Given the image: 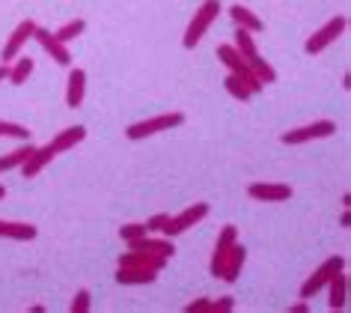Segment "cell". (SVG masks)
<instances>
[{
	"instance_id": "cell-34",
	"label": "cell",
	"mask_w": 351,
	"mask_h": 313,
	"mask_svg": "<svg viewBox=\"0 0 351 313\" xmlns=\"http://www.w3.org/2000/svg\"><path fill=\"white\" fill-rule=\"evenodd\" d=\"M339 224H342V227H348V224H351V215H348V212H342V218H339Z\"/></svg>"
},
{
	"instance_id": "cell-4",
	"label": "cell",
	"mask_w": 351,
	"mask_h": 313,
	"mask_svg": "<svg viewBox=\"0 0 351 313\" xmlns=\"http://www.w3.org/2000/svg\"><path fill=\"white\" fill-rule=\"evenodd\" d=\"M342 268H346V257H328V259H324V263H322V266L315 268V272L301 283V299H304V301H310L315 292H322L324 286H328V281H330L333 275L342 272Z\"/></svg>"
},
{
	"instance_id": "cell-2",
	"label": "cell",
	"mask_w": 351,
	"mask_h": 313,
	"mask_svg": "<svg viewBox=\"0 0 351 313\" xmlns=\"http://www.w3.org/2000/svg\"><path fill=\"white\" fill-rule=\"evenodd\" d=\"M185 123V114L173 111V114H158V117H149V119H140V123L128 126L125 128V137L128 141H143V137H152L158 132H170V128Z\"/></svg>"
},
{
	"instance_id": "cell-12",
	"label": "cell",
	"mask_w": 351,
	"mask_h": 313,
	"mask_svg": "<svg viewBox=\"0 0 351 313\" xmlns=\"http://www.w3.org/2000/svg\"><path fill=\"white\" fill-rule=\"evenodd\" d=\"M84 137H86V128L84 126H72V128H63V132H57L48 141V146H51V152H54V155H60V152L75 150V146L81 143Z\"/></svg>"
},
{
	"instance_id": "cell-3",
	"label": "cell",
	"mask_w": 351,
	"mask_h": 313,
	"mask_svg": "<svg viewBox=\"0 0 351 313\" xmlns=\"http://www.w3.org/2000/svg\"><path fill=\"white\" fill-rule=\"evenodd\" d=\"M346 30H348V15H333L330 21H324L322 27L306 39V45H304L306 54H322V51L330 48L339 36H346Z\"/></svg>"
},
{
	"instance_id": "cell-5",
	"label": "cell",
	"mask_w": 351,
	"mask_h": 313,
	"mask_svg": "<svg viewBox=\"0 0 351 313\" xmlns=\"http://www.w3.org/2000/svg\"><path fill=\"white\" fill-rule=\"evenodd\" d=\"M206 215H208V203H194V206L182 209L179 215H170V221H167V227L161 230V236H167V239L182 236V233H188L191 227H197Z\"/></svg>"
},
{
	"instance_id": "cell-30",
	"label": "cell",
	"mask_w": 351,
	"mask_h": 313,
	"mask_svg": "<svg viewBox=\"0 0 351 313\" xmlns=\"http://www.w3.org/2000/svg\"><path fill=\"white\" fill-rule=\"evenodd\" d=\"M167 221H170V215H167V212H158V215H152V218L146 221V230H149V233H161V230L167 227Z\"/></svg>"
},
{
	"instance_id": "cell-9",
	"label": "cell",
	"mask_w": 351,
	"mask_h": 313,
	"mask_svg": "<svg viewBox=\"0 0 351 313\" xmlns=\"http://www.w3.org/2000/svg\"><path fill=\"white\" fill-rule=\"evenodd\" d=\"M128 251H146V254H158V257H164V259H170L176 254V248H173V239H167V236H152V233H146V236H140L134 242H128Z\"/></svg>"
},
{
	"instance_id": "cell-16",
	"label": "cell",
	"mask_w": 351,
	"mask_h": 313,
	"mask_svg": "<svg viewBox=\"0 0 351 313\" xmlns=\"http://www.w3.org/2000/svg\"><path fill=\"white\" fill-rule=\"evenodd\" d=\"M244 259H247V251H244V245H239V242H235L232 251H230V257L223 259L221 281H226V283H235V281H239V275H241V268H244Z\"/></svg>"
},
{
	"instance_id": "cell-35",
	"label": "cell",
	"mask_w": 351,
	"mask_h": 313,
	"mask_svg": "<svg viewBox=\"0 0 351 313\" xmlns=\"http://www.w3.org/2000/svg\"><path fill=\"white\" fill-rule=\"evenodd\" d=\"M3 194H6V188H3V185H0V200H3Z\"/></svg>"
},
{
	"instance_id": "cell-8",
	"label": "cell",
	"mask_w": 351,
	"mask_h": 313,
	"mask_svg": "<svg viewBox=\"0 0 351 313\" xmlns=\"http://www.w3.org/2000/svg\"><path fill=\"white\" fill-rule=\"evenodd\" d=\"M33 39L39 42L42 48L51 54V60H54L57 66H72V54H69V45L66 42H60L54 33L45 30V27H36V33H33Z\"/></svg>"
},
{
	"instance_id": "cell-28",
	"label": "cell",
	"mask_w": 351,
	"mask_h": 313,
	"mask_svg": "<svg viewBox=\"0 0 351 313\" xmlns=\"http://www.w3.org/2000/svg\"><path fill=\"white\" fill-rule=\"evenodd\" d=\"M146 224H125V227H119V239L122 242H125V245H128V242H134V239H140V236H146Z\"/></svg>"
},
{
	"instance_id": "cell-23",
	"label": "cell",
	"mask_w": 351,
	"mask_h": 313,
	"mask_svg": "<svg viewBox=\"0 0 351 313\" xmlns=\"http://www.w3.org/2000/svg\"><path fill=\"white\" fill-rule=\"evenodd\" d=\"M30 75H33V57H15L6 81H10V84H24Z\"/></svg>"
},
{
	"instance_id": "cell-7",
	"label": "cell",
	"mask_w": 351,
	"mask_h": 313,
	"mask_svg": "<svg viewBox=\"0 0 351 313\" xmlns=\"http://www.w3.org/2000/svg\"><path fill=\"white\" fill-rule=\"evenodd\" d=\"M36 27H39V24L33 21V19H24V21L19 24V27L12 30V36L6 39L3 51H0V60H3V63H12L15 57H21L24 45H27V42L33 39V33H36Z\"/></svg>"
},
{
	"instance_id": "cell-24",
	"label": "cell",
	"mask_w": 351,
	"mask_h": 313,
	"mask_svg": "<svg viewBox=\"0 0 351 313\" xmlns=\"http://www.w3.org/2000/svg\"><path fill=\"white\" fill-rule=\"evenodd\" d=\"M226 93H230L232 95V99H239V102H250V90H247V84H244V78H239V75H226Z\"/></svg>"
},
{
	"instance_id": "cell-33",
	"label": "cell",
	"mask_w": 351,
	"mask_h": 313,
	"mask_svg": "<svg viewBox=\"0 0 351 313\" xmlns=\"http://www.w3.org/2000/svg\"><path fill=\"white\" fill-rule=\"evenodd\" d=\"M10 78V63H0V84Z\"/></svg>"
},
{
	"instance_id": "cell-20",
	"label": "cell",
	"mask_w": 351,
	"mask_h": 313,
	"mask_svg": "<svg viewBox=\"0 0 351 313\" xmlns=\"http://www.w3.org/2000/svg\"><path fill=\"white\" fill-rule=\"evenodd\" d=\"M0 239H12V242H30L36 239V227L24 221H3L0 218Z\"/></svg>"
},
{
	"instance_id": "cell-26",
	"label": "cell",
	"mask_w": 351,
	"mask_h": 313,
	"mask_svg": "<svg viewBox=\"0 0 351 313\" xmlns=\"http://www.w3.org/2000/svg\"><path fill=\"white\" fill-rule=\"evenodd\" d=\"M0 137H10V141H30V132L24 126H19V123H3L0 119Z\"/></svg>"
},
{
	"instance_id": "cell-13",
	"label": "cell",
	"mask_w": 351,
	"mask_h": 313,
	"mask_svg": "<svg viewBox=\"0 0 351 313\" xmlns=\"http://www.w3.org/2000/svg\"><path fill=\"white\" fill-rule=\"evenodd\" d=\"M328 292H330L328 308L330 310H346V304H348V275H346V268L337 272L328 281Z\"/></svg>"
},
{
	"instance_id": "cell-29",
	"label": "cell",
	"mask_w": 351,
	"mask_h": 313,
	"mask_svg": "<svg viewBox=\"0 0 351 313\" xmlns=\"http://www.w3.org/2000/svg\"><path fill=\"white\" fill-rule=\"evenodd\" d=\"M230 310H235L232 295H221L217 301H208V313H230Z\"/></svg>"
},
{
	"instance_id": "cell-18",
	"label": "cell",
	"mask_w": 351,
	"mask_h": 313,
	"mask_svg": "<svg viewBox=\"0 0 351 313\" xmlns=\"http://www.w3.org/2000/svg\"><path fill=\"white\" fill-rule=\"evenodd\" d=\"M155 277H158V272H152V268L119 266V272H117V283H122V286H143V283H152Z\"/></svg>"
},
{
	"instance_id": "cell-15",
	"label": "cell",
	"mask_w": 351,
	"mask_h": 313,
	"mask_svg": "<svg viewBox=\"0 0 351 313\" xmlns=\"http://www.w3.org/2000/svg\"><path fill=\"white\" fill-rule=\"evenodd\" d=\"M51 159H54V152H51V146H48V143H45V146H36L30 159L21 164V176H24V179H36L39 173L51 164Z\"/></svg>"
},
{
	"instance_id": "cell-32",
	"label": "cell",
	"mask_w": 351,
	"mask_h": 313,
	"mask_svg": "<svg viewBox=\"0 0 351 313\" xmlns=\"http://www.w3.org/2000/svg\"><path fill=\"white\" fill-rule=\"evenodd\" d=\"M306 310H310V304H306V301H298V304L289 308V313H306Z\"/></svg>"
},
{
	"instance_id": "cell-31",
	"label": "cell",
	"mask_w": 351,
	"mask_h": 313,
	"mask_svg": "<svg viewBox=\"0 0 351 313\" xmlns=\"http://www.w3.org/2000/svg\"><path fill=\"white\" fill-rule=\"evenodd\" d=\"M208 301H212V299H197V301H191L188 304V313H203V310H208Z\"/></svg>"
},
{
	"instance_id": "cell-11",
	"label": "cell",
	"mask_w": 351,
	"mask_h": 313,
	"mask_svg": "<svg viewBox=\"0 0 351 313\" xmlns=\"http://www.w3.org/2000/svg\"><path fill=\"white\" fill-rule=\"evenodd\" d=\"M235 242H239V230H235L232 224H226V227L221 230V236H217V242H215V254H212V275L215 277H221L223 259L230 257V251H232Z\"/></svg>"
},
{
	"instance_id": "cell-27",
	"label": "cell",
	"mask_w": 351,
	"mask_h": 313,
	"mask_svg": "<svg viewBox=\"0 0 351 313\" xmlns=\"http://www.w3.org/2000/svg\"><path fill=\"white\" fill-rule=\"evenodd\" d=\"M90 308H93V295L86 290H77L72 304H69V310H72V313H90Z\"/></svg>"
},
{
	"instance_id": "cell-21",
	"label": "cell",
	"mask_w": 351,
	"mask_h": 313,
	"mask_svg": "<svg viewBox=\"0 0 351 313\" xmlns=\"http://www.w3.org/2000/svg\"><path fill=\"white\" fill-rule=\"evenodd\" d=\"M232 45H235V51L244 57V63H253V60H259L262 54H259V48H256V39H253V33H247V30H235V39H232Z\"/></svg>"
},
{
	"instance_id": "cell-14",
	"label": "cell",
	"mask_w": 351,
	"mask_h": 313,
	"mask_svg": "<svg viewBox=\"0 0 351 313\" xmlns=\"http://www.w3.org/2000/svg\"><path fill=\"white\" fill-rule=\"evenodd\" d=\"M86 95V72L84 69H72L66 81V104L69 108H81Z\"/></svg>"
},
{
	"instance_id": "cell-17",
	"label": "cell",
	"mask_w": 351,
	"mask_h": 313,
	"mask_svg": "<svg viewBox=\"0 0 351 313\" xmlns=\"http://www.w3.org/2000/svg\"><path fill=\"white\" fill-rule=\"evenodd\" d=\"M119 266H137V268H152V272H161L167 266L164 257L158 254H146V251H125V254L119 257Z\"/></svg>"
},
{
	"instance_id": "cell-22",
	"label": "cell",
	"mask_w": 351,
	"mask_h": 313,
	"mask_svg": "<svg viewBox=\"0 0 351 313\" xmlns=\"http://www.w3.org/2000/svg\"><path fill=\"white\" fill-rule=\"evenodd\" d=\"M33 150H36V146H33L30 141H24V143L19 146V150L6 152L3 159H0V173H3V170H15V167H21V164H24V161H27L30 155H33Z\"/></svg>"
},
{
	"instance_id": "cell-10",
	"label": "cell",
	"mask_w": 351,
	"mask_h": 313,
	"mask_svg": "<svg viewBox=\"0 0 351 313\" xmlns=\"http://www.w3.org/2000/svg\"><path fill=\"white\" fill-rule=\"evenodd\" d=\"M247 194L253 200H259V203H283V200L292 197V188L280 185V182H253Z\"/></svg>"
},
{
	"instance_id": "cell-19",
	"label": "cell",
	"mask_w": 351,
	"mask_h": 313,
	"mask_svg": "<svg viewBox=\"0 0 351 313\" xmlns=\"http://www.w3.org/2000/svg\"><path fill=\"white\" fill-rule=\"evenodd\" d=\"M230 19L235 21V27H241V30H247V33H262V19L253 10H247V6H241V3H235L230 6Z\"/></svg>"
},
{
	"instance_id": "cell-6",
	"label": "cell",
	"mask_w": 351,
	"mask_h": 313,
	"mask_svg": "<svg viewBox=\"0 0 351 313\" xmlns=\"http://www.w3.org/2000/svg\"><path fill=\"white\" fill-rule=\"evenodd\" d=\"M337 135V123L333 119H315L310 126H301V128H292V132H286L280 141L286 146H298V143H310V141H322V137H330Z\"/></svg>"
},
{
	"instance_id": "cell-1",
	"label": "cell",
	"mask_w": 351,
	"mask_h": 313,
	"mask_svg": "<svg viewBox=\"0 0 351 313\" xmlns=\"http://www.w3.org/2000/svg\"><path fill=\"white\" fill-rule=\"evenodd\" d=\"M217 15H221V0H203L199 3V10L194 12V19H191L185 36H182V45L185 48H194L203 42V36L208 33V27L217 21Z\"/></svg>"
},
{
	"instance_id": "cell-25",
	"label": "cell",
	"mask_w": 351,
	"mask_h": 313,
	"mask_svg": "<svg viewBox=\"0 0 351 313\" xmlns=\"http://www.w3.org/2000/svg\"><path fill=\"white\" fill-rule=\"evenodd\" d=\"M84 30H86V21H84V19H75V21H66L63 27H60V30L54 33V36H57L60 42H66V45H69V42L77 39Z\"/></svg>"
}]
</instances>
